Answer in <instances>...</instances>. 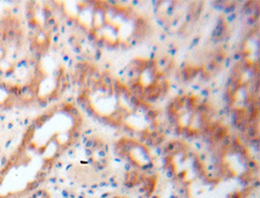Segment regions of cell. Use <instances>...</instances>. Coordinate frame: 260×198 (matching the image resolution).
Returning <instances> with one entry per match:
<instances>
[]
</instances>
